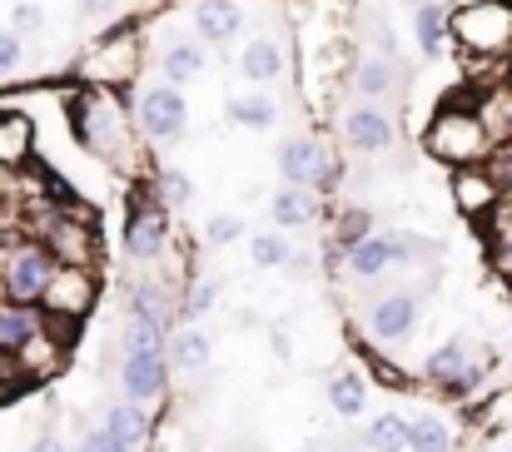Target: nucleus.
Listing matches in <instances>:
<instances>
[{
	"label": "nucleus",
	"mask_w": 512,
	"mask_h": 452,
	"mask_svg": "<svg viewBox=\"0 0 512 452\" xmlns=\"http://www.w3.org/2000/svg\"><path fill=\"white\" fill-rule=\"evenodd\" d=\"M498 259H503V269H512V229L503 234V249H498Z\"/></svg>",
	"instance_id": "44"
},
{
	"label": "nucleus",
	"mask_w": 512,
	"mask_h": 452,
	"mask_svg": "<svg viewBox=\"0 0 512 452\" xmlns=\"http://www.w3.org/2000/svg\"><path fill=\"white\" fill-rule=\"evenodd\" d=\"M483 373H488L483 363H468V368H463V373H458V378H453V383L443 388V398H468V393H473V388L483 383Z\"/></svg>",
	"instance_id": "41"
},
{
	"label": "nucleus",
	"mask_w": 512,
	"mask_h": 452,
	"mask_svg": "<svg viewBox=\"0 0 512 452\" xmlns=\"http://www.w3.org/2000/svg\"><path fill=\"white\" fill-rule=\"evenodd\" d=\"M170 244V204L160 199L155 184H135L130 189V209H125V259L135 264H150L160 259Z\"/></svg>",
	"instance_id": "1"
},
{
	"label": "nucleus",
	"mask_w": 512,
	"mask_h": 452,
	"mask_svg": "<svg viewBox=\"0 0 512 452\" xmlns=\"http://www.w3.org/2000/svg\"><path fill=\"white\" fill-rule=\"evenodd\" d=\"M299 452H309V448H299Z\"/></svg>",
	"instance_id": "46"
},
{
	"label": "nucleus",
	"mask_w": 512,
	"mask_h": 452,
	"mask_svg": "<svg viewBox=\"0 0 512 452\" xmlns=\"http://www.w3.org/2000/svg\"><path fill=\"white\" fill-rule=\"evenodd\" d=\"M20 60H25V35L20 30H0V75L20 70Z\"/></svg>",
	"instance_id": "39"
},
{
	"label": "nucleus",
	"mask_w": 512,
	"mask_h": 452,
	"mask_svg": "<svg viewBox=\"0 0 512 452\" xmlns=\"http://www.w3.org/2000/svg\"><path fill=\"white\" fill-rule=\"evenodd\" d=\"M184 125H189V105H184L179 85L160 80V85H145V90H140V130H145L155 145L184 140Z\"/></svg>",
	"instance_id": "3"
},
{
	"label": "nucleus",
	"mask_w": 512,
	"mask_h": 452,
	"mask_svg": "<svg viewBox=\"0 0 512 452\" xmlns=\"http://www.w3.org/2000/svg\"><path fill=\"white\" fill-rule=\"evenodd\" d=\"M353 90H358V100H383V95H393L398 90V65H393V55H363L358 60V70H353Z\"/></svg>",
	"instance_id": "18"
},
{
	"label": "nucleus",
	"mask_w": 512,
	"mask_h": 452,
	"mask_svg": "<svg viewBox=\"0 0 512 452\" xmlns=\"http://www.w3.org/2000/svg\"><path fill=\"white\" fill-rule=\"evenodd\" d=\"M448 35H453L448 10H443L438 0H423V5L413 10V40H418V50H423L428 60H438V55L448 50Z\"/></svg>",
	"instance_id": "17"
},
{
	"label": "nucleus",
	"mask_w": 512,
	"mask_h": 452,
	"mask_svg": "<svg viewBox=\"0 0 512 452\" xmlns=\"http://www.w3.org/2000/svg\"><path fill=\"white\" fill-rule=\"evenodd\" d=\"M324 398H329V408L339 418H363V408H368V378L358 368H334L329 383H324Z\"/></svg>",
	"instance_id": "16"
},
{
	"label": "nucleus",
	"mask_w": 512,
	"mask_h": 452,
	"mask_svg": "<svg viewBox=\"0 0 512 452\" xmlns=\"http://www.w3.org/2000/svg\"><path fill=\"white\" fill-rule=\"evenodd\" d=\"M170 368L174 373H199L204 363H209V338H204V328H179L170 338Z\"/></svg>",
	"instance_id": "24"
},
{
	"label": "nucleus",
	"mask_w": 512,
	"mask_h": 452,
	"mask_svg": "<svg viewBox=\"0 0 512 452\" xmlns=\"http://www.w3.org/2000/svg\"><path fill=\"white\" fill-rule=\"evenodd\" d=\"M120 383H125V398L150 403V398H160L165 383H170V358H165V353H125Z\"/></svg>",
	"instance_id": "9"
},
{
	"label": "nucleus",
	"mask_w": 512,
	"mask_h": 452,
	"mask_svg": "<svg viewBox=\"0 0 512 452\" xmlns=\"http://www.w3.org/2000/svg\"><path fill=\"white\" fill-rule=\"evenodd\" d=\"M343 174H348V164H343L339 154L329 150V154H324V164H319V174H314V184H309V189H319V194L329 199V194H339Z\"/></svg>",
	"instance_id": "36"
},
{
	"label": "nucleus",
	"mask_w": 512,
	"mask_h": 452,
	"mask_svg": "<svg viewBox=\"0 0 512 452\" xmlns=\"http://www.w3.org/2000/svg\"><path fill=\"white\" fill-rule=\"evenodd\" d=\"M418 313H423L418 294H383V299L368 308V323L363 328H368L373 343L393 348V343H408L418 333Z\"/></svg>",
	"instance_id": "6"
},
{
	"label": "nucleus",
	"mask_w": 512,
	"mask_h": 452,
	"mask_svg": "<svg viewBox=\"0 0 512 452\" xmlns=\"http://www.w3.org/2000/svg\"><path fill=\"white\" fill-rule=\"evenodd\" d=\"M428 150L443 154L448 164H478L483 150H488V125L478 115H448V120L433 125Z\"/></svg>",
	"instance_id": "5"
},
{
	"label": "nucleus",
	"mask_w": 512,
	"mask_h": 452,
	"mask_svg": "<svg viewBox=\"0 0 512 452\" xmlns=\"http://www.w3.org/2000/svg\"><path fill=\"white\" fill-rule=\"evenodd\" d=\"M408 452H453V428L438 413L408 418Z\"/></svg>",
	"instance_id": "25"
},
{
	"label": "nucleus",
	"mask_w": 512,
	"mask_h": 452,
	"mask_svg": "<svg viewBox=\"0 0 512 452\" xmlns=\"http://www.w3.org/2000/svg\"><path fill=\"white\" fill-rule=\"evenodd\" d=\"M155 189H160L165 204H189V199H194V179H189L184 169H160V174H155Z\"/></svg>",
	"instance_id": "34"
},
{
	"label": "nucleus",
	"mask_w": 512,
	"mask_h": 452,
	"mask_svg": "<svg viewBox=\"0 0 512 452\" xmlns=\"http://www.w3.org/2000/svg\"><path fill=\"white\" fill-rule=\"evenodd\" d=\"M30 154V125L25 120H0V164H20Z\"/></svg>",
	"instance_id": "32"
},
{
	"label": "nucleus",
	"mask_w": 512,
	"mask_h": 452,
	"mask_svg": "<svg viewBox=\"0 0 512 452\" xmlns=\"http://www.w3.org/2000/svg\"><path fill=\"white\" fill-rule=\"evenodd\" d=\"M10 30H20V35H35V30H45V5H35V0H20V5L10 10Z\"/></svg>",
	"instance_id": "38"
},
{
	"label": "nucleus",
	"mask_w": 512,
	"mask_h": 452,
	"mask_svg": "<svg viewBox=\"0 0 512 452\" xmlns=\"http://www.w3.org/2000/svg\"><path fill=\"white\" fill-rule=\"evenodd\" d=\"M105 428L125 443V448H140L145 438H150V413L130 398V403H110L105 408Z\"/></svg>",
	"instance_id": "23"
},
{
	"label": "nucleus",
	"mask_w": 512,
	"mask_h": 452,
	"mask_svg": "<svg viewBox=\"0 0 512 452\" xmlns=\"http://www.w3.org/2000/svg\"><path fill=\"white\" fill-rule=\"evenodd\" d=\"M458 40L463 45H478V50H503L512 40V10L508 5H473L453 20Z\"/></svg>",
	"instance_id": "8"
},
{
	"label": "nucleus",
	"mask_w": 512,
	"mask_h": 452,
	"mask_svg": "<svg viewBox=\"0 0 512 452\" xmlns=\"http://www.w3.org/2000/svg\"><path fill=\"white\" fill-rule=\"evenodd\" d=\"M125 353H165V328L145 323V318H130L125 323Z\"/></svg>",
	"instance_id": "31"
},
{
	"label": "nucleus",
	"mask_w": 512,
	"mask_h": 452,
	"mask_svg": "<svg viewBox=\"0 0 512 452\" xmlns=\"http://www.w3.org/2000/svg\"><path fill=\"white\" fill-rule=\"evenodd\" d=\"M239 234H244V224H239L234 214H214V219L204 224V239H209V244H234Z\"/></svg>",
	"instance_id": "40"
},
{
	"label": "nucleus",
	"mask_w": 512,
	"mask_h": 452,
	"mask_svg": "<svg viewBox=\"0 0 512 452\" xmlns=\"http://www.w3.org/2000/svg\"><path fill=\"white\" fill-rule=\"evenodd\" d=\"M239 75H244L249 85H274V80L284 75V45L269 40V35L249 40V45L239 50Z\"/></svg>",
	"instance_id": "14"
},
{
	"label": "nucleus",
	"mask_w": 512,
	"mask_h": 452,
	"mask_svg": "<svg viewBox=\"0 0 512 452\" xmlns=\"http://www.w3.org/2000/svg\"><path fill=\"white\" fill-rule=\"evenodd\" d=\"M373 234V214L363 209V204H348L339 214V229H334V249H348V244H358V239H368Z\"/></svg>",
	"instance_id": "30"
},
{
	"label": "nucleus",
	"mask_w": 512,
	"mask_h": 452,
	"mask_svg": "<svg viewBox=\"0 0 512 452\" xmlns=\"http://www.w3.org/2000/svg\"><path fill=\"white\" fill-rule=\"evenodd\" d=\"M45 249L55 259H65V264H80L90 254V229H80V224H50V244Z\"/></svg>",
	"instance_id": "28"
},
{
	"label": "nucleus",
	"mask_w": 512,
	"mask_h": 452,
	"mask_svg": "<svg viewBox=\"0 0 512 452\" xmlns=\"http://www.w3.org/2000/svg\"><path fill=\"white\" fill-rule=\"evenodd\" d=\"M324 140L314 135H294L279 145V184H314L319 164H324Z\"/></svg>",
	"instance_id": "12"
},
{
	"label": "nucleus",
	"mask_w": 512,
	"mask_h": 452,
	"mask_svg": "<svg viewBox=\"0 0 512 452\" xmlns=\"http://www.w3.org/2000/svg\"><path fill=\"white\" fill-rule=\"evenodd\" d=\"M468 363H473L468 343H463V338H448L443 348H433V353H428V363H423V378H428L433 388H448V383H453V378H458Z\"/></svg>",
	"instance_id": "22"
},
{
	"label": "nucleus",
	"mask_w": 512,
	"mask_h": 452,
	"mask_svg": "<svg viewBox=\"0 0 512 452\" xmlns=\"http://www.w3.org/2000/svg\"><path fill=\"white\" fill-rule=\"evenodd\" d=\"M453 199H458L468 214H483V209H493V204H498V179H493L488 169L463 164V169L453 174Z\"/></svg>",
	"instance_id": "20"
},
{
	"label": "nucleus",
	"mask_w": 512,
	"mask_h": 452,
	"mask_svg": "<svg viewBox=\"0 0 512 452\" xmlns=\"http://www.w3.org/2000/svg\"><path fill=\"white\" fill-rule=\"evenodd\" d=\"M30 452H70V448H65V443H60L55 433H40V438L30 443Z\"/></svg>",
	"instance_id": "43"
},
{
	"label": "nucleus",
	"mask_w": 512,
	"mask_h": 452,
	"mask_svg": "<svg viewBox=\"0 0 512 452\" xmlns=\"http://www.w3.org/2000/svg\"><path fill=\"white\" fill-rule=\"evenodd\" d=\"M229 120L244 130H269L279 120V105L269 95H239V100H229Z\"/></svg>",
	"instance_id": "27"
},
{
	"label": "nucleus",
	"mask_w": 512,
	"mask_h": 452,
	"mask_svg": "<svg viewBox=\"0 0 512 452\" xmlns=\"http://www.w3.org/2000/svg\"><path fill=\"white\" fill-rule=\"evenodd\" d=\"M343 264H348L353 279H378V274H388V269H393L388 234H368V239L348 244V249H343Z\"/></svg>",
	"instance_id": "21"
},
{
	"label": "nucleus",
	"mask_w": 512,
	"mask_h": 452,
	"mask_svg": "<svg viewBox=\"0 0 512 452\" xmlns=\"http://www.w3.org/2000/svg\"><path fill=\"white\" fill-rule=\"evenodd\" d=\"M90 299H95V279H90V269H85V264H55L40 308H45V318L70 323V318H80V313L90 308Z\"/></svg>",
	"instance_id": "4"
},
{
	"label": "nucleus",
	"mask_w": 512,
	"mask_h": 452,
	"mask_svg": "<svg viewBox=\"0 0 512 452\" xmlns=\"http://www.w3.org/2000/svg\"><path fill=\"white\" fill-rule=\"evenodd\" d=\"M219 303V284H209V279H199V284H189V294H184V303H179V313L194 323V318H204L209 308Z\"/></svg>",
	"instance_id": "35"
},
{
	"label": "nucleus",
	"mask_w": 512,
	"mask_h": 452,
	"mask_svg": "<svg viewBox=\"0 0 512 452\" xmlns=\"http://www.w3.org/2000/svg\"><path fill=\"white\" fill-rule=\"evenodd\" d=\"M55 254L45 249V244H20L10 259H5V299L10 303H30V308H40L45 299V284H50V274H55Z\"/></svg>",
	"instance_id": "2"
},
{
	"label": "nucleus",
	"mask_w": 512,
	"mask_h": 452,
	"mask_svg": "<svg viewBox=\"0 0 512 452\" xmlns=\"http://www.w3.org/2000/svg\"><path fill=\"white\" fill-rule=\"evenodd\" d=\"M363 448L368 452H403L408 448V418L403 413H378L363 428Z\"/></svg>",
	"instance_id": "26"
},
{
	"label": "nucleus",
	"mask_w": 512,
	"mask_h": 452,
	"mask_svg": "<svg viewBox=\"0 0 512 452\" xmlns=\"http://www.w3.org/2000/svg\"><path fill=\"white\" fill-rule=\"evenodd\" d=\"M75 452H135V448H125V443H120V438L100 423V428H85V433H80Z\"/></svg>",
	"instance_id": "37"
},
{
	"label": "nucleus",
	"mask_w": 512,
	"mask_h": 452,
	"mask_svg": "<svg viewBox=\"0 0 512 452\" xmlns=\"http://www.w3.org/2000/svg\"><path fill=\"white\" fill-rule=\"evenodd\" d=\"M249 259H254L259 269H289V264H294V244H289L284 234H254V239H249Z\"/></svg>",
	"instance_id": "29"
},
{
	"label": "nucleus",
	"mask_w": 512,
	"mask_h": 452,
	"mask_svg": "<svg viewBox=\"0 0 512 452\" xmlns=\"http://www.w3.org/2000/svg\"><path fill=\"white\" fill-rule=\"evenodd\" d=\"M125 313H130V318H145V323H160V328L170 333L174 299L165 294V284H160V279H135V284L125 289Z\"/></svg>",
	"instance_id": "13"
},
{
	"label": "nucleus",
	"mask_w": 512,
	"mask_h": 452,
	"mask_svg": "<svg viewBox=\"0 0 512 452\" xmlns=\"http://www.w3.org/2000/svg\"><path fill=\"white\" fill-rule=\"evenodd\" d=\"M508 452H512V443H508Z\"/></svg>",
	"instance_id": "47"
},
{
	"label": "nucleus",
	"mask_w": 512,
	"mask_h": 452,
	"mask_svg": "<svg viewBox=\"0 0 512 452\" xmlns=\"http://www.w3.org/2000/svg\"><path fill=\"white\" fill-rule=\"evenodd\" d=\"M204 60H209L204 40H170L160 50V70H165L170 85H189L194 75H204Z\"/></svg>",
	"instance_id": "19"
},
{
	"label": "nucleus",
	"mask_w": 512,
	"mask_h": 452,
	"mask_svg": "<svg viewBox=\"0 0 512 452\" xmlns=\"http://www.w3.org/2000/svg\"><path fill=\"white\" fill-rule=\"evenodd\" d=\"M115 5L120 0H80V15L85 20H105V15H115Z\"/></svg>",
	"instance_id": "42"
},
{
	"label": "nucleus",
	"mask_w": 512,
	"mask_h": 452,
	"mask_svg": "<svg viewBox=\"0 0 512 452\" xmlns=\"http://www.w3.org/2000/svg\"><path fill=\"white\" fill-rule=\"evenodd\" d=\"M388 254H393V264H418V259H433L438 254V244L433 239H418V234H388Z\"/></svg>",
	"instance_id": "33"
},
{
	"label": "nucleus",
	"mask_w": 512,
	"mask_h": 452,
	"mask_svg": "<svg viewBox=\"0 0 512 452\" xmlns=\"http://www.w3.org/2000/svg\"><path fill=\"white\" fill-rule=\"evenodd\" d=\"M343 145L348 150H358V154H383L388 145H393V120L378 110V105H368V100H358V105H348L343 110Z\"/></svg>",
	"instance_id": "7"
},
{
	"label": "nucleus",
	"mask_w": 512,
	"mask_h": 452,
	"mask_svg": "<svg viewBox=\"0 0 512 452\" xmlns=\"http://www.w3.org/2000/svg\"><path fill=\"white\" fill-rule=\"evenodd\" d=\"M508 95H512V65H508Z\"/></svg>",
	"instance_id": "45"
},
{
	"label": "nucleus",
	"mask_w": 512,
	"mask_h": 452,
	"mask_svg": "<svg viewBox=\"0 0 512 452\" xmlns=\"http://www.w3.org/2000/svg\"><path fill=\"white\" fill-rule=\"evenodd\" d=\"M319 204H324V194H319V189H309V184H279V189H274L269 214H274V224H279V229H304V224H314V219H319Z\"/></svg>",
	"instance_id": "11"
},
{
	"label": "nucleus",
	"mask_w": 512,
	"mask_h": 452,
	"mask_svg": "<svg viewBox=\"0 0 512 452\" xmlns=\"http://www.w3.org/2000/svg\"><path fill=\"white\" fill-rule=\"evenodd\" d=\"M45 328V318H40V308H30V303H0V353L5 358H15L35 333Z\"/></svg>",
	"instance_id": "15"
},
{
	"label": "nucleus",
	"mask_w": 512,
	"mask_h": 452,
	"mask_svg": "<svg viewBox=\"0 0 512 452\" xmlns=\"http://www.w3.org/2000/svg\"><path fill=\"white\" fill-rule=\"evenodd\" d=\"M194 30L204 45H229L244 30V5L239 0H199L194 5Z\"/></svg>",
	"instance_id": "10"
}]
</instances>
